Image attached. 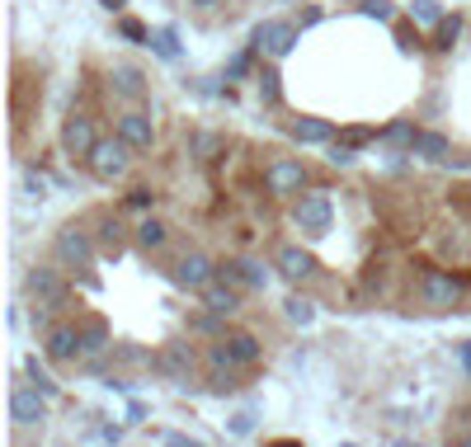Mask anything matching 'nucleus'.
Instances as JSON below:
<instances>
[{"instance_id":"1","label":"nucleus","mask_w":471,"mask_h":447,"mask_svg":"<svg viewBox=\"0 0 471 447\" xmlns=\"http://www.w3.org/2000/svg\"><path fill=\"white\" fill-rule=\"evenodd\" d=\"M293 226L302 231V236H311V240L330 236V226H335V203H330V193H326V189L297 193V203H293Z\"/></svg>"},{"instance_id":"2","label":"nucleus","mask_w":471,"mask_h":447,"mask_svg":"<svg viewBox=\"0 0 471 447\" xmlns=\"http://www.w3.org/2000/svg\"><path fill=\"white\" fill-rule=\"evenodd\" d=\"M53 259L62 264V269H95V259H99V240L90 236L86 226H62L57 236H53Z\"/></svg>"},{"instance_id":"3","label":"nucleus","mask_w":471,"mask_h":447,"mask_svg":"<svg viewBox=\"0 0 471 447\" xmlns=\"http://www.w3.org/2000/svg\"><path fill=\"white\" fill-rule=\"evenodd\" d=\"M132 156H137V151H132V146L113 132V137H99V146L90 151L86 165H90V175L99 179V184H113V179H123V175H128Z\"/></svg>"},{"instance_id":"4","label":"nucleus","mask_w":471,"mask_h":447,"mask_svg":"<svg viewBox=\"0 0 471 447\" xmlns=\"http://www.w3.org/2000/svg\"><path fill=\"white\" fill-rule=\"evenodd\" d=\"M24 292L38 306H66L71 302V288H66V278L53 269V264H33V269L24 273Z\"/></svg>"},{"instance_id":"5","label":"nucleus","mask_w":471,"mask_h":447,"mask_svg":"<svg viewBox=\"0 0 471 447\" xmlns=\"http://www.w3.org/2000/svg\"><path fill=\"white\" fill-rule=\"evenodd\" d=\"M264 189L274 198H297L302 189H307V165L293 160V156H274L264 165Z\"/></svg>"},{"instance_id":"6","label":"nucleus","mask_w":471,"mask_h":447,"mask_svg":"<svg viewBox=\"0 0 471 447\" xmlns=\"http://www.w3.org/2000/svg\"><path fill=\"white\" fill-rule=\"evenodd\" d=\"M297 33H302V24H293V20H264L250 43H255L269 61H283L297 47Z\"/></svg>"},{"instance_id":"7","label":"nucleus","mask_w":471,"mask_h":447,"mask_svg":"<svg viewBox=\"0 0 471 447\" xmlns=\"http://www.w3.org/2000/svg\"><path fill=\"white\" fill-rule=\"evenodd\" d=\"M419 302H425L429 311H452L462 302V278H452L443 269H429L425 278H419Z\"/></svg>"},{"instance_id":"8","label":"nucleus","mask_w":471,"mask_h":447,"mask_svg":"<svg viewBox=\"0 0 471 447\" xmlns=\"http://www.w3.org/2000/svg\"><path fill=\"white\" fill-rule=\"evenodd\" d=\"M170 278H175V288H184V292H203L212 278H217V264H212L203 250H189V255L175 259Z\"/></svg>"},{"instance_id":"9","label":"nucleus","mask_w":471,"mask_h":447,"mask_svg":"<svg viewBox=\"0 0 471 447\" xmlns=\"http://www.w3.org/2000/svg\"><path fill=\"white\" fill-rule=\"evenodd\" d=\"M43 358L47 362H76L80 358V325L57 321L43 329Z\"/></svg>"},{"instance_id":"10","label":"nucleus","mask_w":471,"mask_h":447,"mask_svg":"<svg viewBox=\"0 0 471 447\" xmlns=\"http://www.w3.org/2000/svg\"><path fill=\"white\" fill-rule=\"evenodd\" d=\"M113 132L132 146V151H151V146H156V123H151L146 109H123L118 123H113Z\"/></svg>"},{"instance_id":"11","label":"nucleus","mask_w":471,"mask_h":447,"mask_svg":"<svg viewBox=\"0 0 471 447\" xmlns=\"http://www.w3.org/2000/svg\"><path fill=\"white\" fill-rule=\"evenodd\" d=\"M10 419L20 424V428H38L43 419H47V395L38 391V386H14L10 391Z\"/></svg>"},{"instance_id":"12","label":"nucleus","mask_w":471,"mask_h":447,"mask_svg":"<svg viewBox=\"0 0 471 447\" xmlns=\"http://www.w3.org/2000/svg\"><path fill=\"white\" fill-rule=\"evenodd\" d=\"M95 146H99L95 123L86 118V113H71V118L62 123V151H66V156H76V160H90Z\"/></svg>"},{"instance_id":"13","label":"nucleus","mask_w":471,"mask_h":447,"mask_svg":"<svg viewBox=\"0 0 471 447\" xmlns=\"http://www.w3.org/2000/svg\"><path fill=\"white\" fill-rule=\"evenodd\" d=\"M194 368H198V358H194V349L189 344H165V349L156 354V372L165 377V382H189L194 377Z\"/></svg>"},{"instance_id":"14","label":"nucleus","mask_w":471,"mask_h":447,"mask_svg":"<svg viewBox=\"0 0 471 447\" xmlns=\"http://www.w3.org/2000/svg\"><path fill=\"white\" fill-rule=\"evenodd\" d=\"M274 269H278L283 278H288L293 288H302V283H307V278L316 273V259H311L307 250H302V245H278V255H274Z\"/></svg>"},{"instance_id":"15","label":"nucleus","mask_w":471,"mask_h":447,"mask_svg":"<svg viewBox=\"0 0 471 447\" xmlns=\"http://www.w3.org/2000/svg\"><path fill=\"white\" fill-rule=\"evenodd\" d=\"M217 344H222V349H227V358L236 362V368H255V362H260V339L255 335H250V329H227V335H217Z\"/></svg>"},{"instance_id":"16","label":"nucleus","mask_w":471,"mask_h":447,"mask_svg":"<svg viewBox=\"0 0 471 447\" xmlns=\"http://www.w3.org/2000/svg\"><path fill=\"white\" fill-rule=\"evenodd\" d=\"M288 137L302 142V146H330L340 132H335V123H326V118H293L288 123Z\"/></svg>"},{"instance_id":"17","label":"nucleus","mask_w":471,"mask_h":447,"mask_svg":"<svg viewBox=\"0 0 471 447\" xmlns=\"http://www.w3.org/2000/svg\"><path fill=\"white\" fill-rule=\"evenodd\" d=\"M198 297H203V306L217 311V316H236V311H241V297H245V292H241V288H227L222 278H212V283L198 292Z\"/></svg>"},{"instance_id":"18","label":"nucleus","mask_w":471,"mask_h":447,"mask_svg":"<svg viewBox=\"0 0 471 447\" xmlns=\"http://www.w3.org/2000/svg\"><path fill=\"white\" fill-rule=\"evenodd\" d=\"M80 325V358H95V354H104L109 349V325L104 321H99V316H80L76 321Z\"/></svg>"},{"instance_id":"19","label":"nucleus","mask_w":471,"mask_h":447,"mask_svg":"<svg viewBox=\"0 0 471 447\" xmlns=\"http://www.w3.org/2000/svg\"><path fill=\"white\" fill-rule=\"evenodd\" d=\"M95 240H99V250H109V255H118L123 250V222H118V212H99L95 217Z\"/></svg>"},{"instance_id":"20","label":"nucleus","mask_w":471,"mask_h":447,"mask_svg":"<svg viewBox=\"0 0 471 447\" xmlns=\"http://www.w3.org/2000/svg\"><path fill=\"white\" fill-rule=\"evenodd\" d=\"M113 90L132 99V104H142L146 99V76L137 71V66H113Z\"/></svg>"},{"instance_id":"21","label":"nucleus","mask_w":471,"mask_h":447,"mask_svg":"<svg viewBox=\"0 0 471 447\" xmlns=\"http://www.w3.org/2000/svg\"><path fill=\"white\" fill-rule=\"evenodd\" d=\"M208 391L212 395L241 391V368H231V362H208Z\"/></svg>"},{"instance_id":"22","label":"nucleus","mask_w":471,"mask_h":447,"mask_svg":"<svg viewBox=\"0 0 471 447\" xmlns=\"http://www.w3.org/2000/svg\"><path fill=\"white\" fill-rule=\"evenodd\" d=\"M448 137L443 132H415V146H410V156H419V160H448Z\"/></svg>"},{"instance_id":"23","label":"nucleus","mask_w":471,"mask_h":447,"mask_svg":"<svg viewBox=\"0 0 471 447\" xmlns=\"http://www.w3.org/2000/svg\"><path fill=\"white\" fill-rule=\"evenodd\" d=\"M132 236H137V245H142V250H161V245L170 240V226H165L161 217H142Z\"/></svg>"},{"instance_id":"24","label":"nucleus","mask_w":471,"mask_h":447,"mask_svg":"<svg viewBox=\"0 0 471 447\" xmlns=\"http://www.w3.org/2000/svg\"><path fill=\"white\" fill-rule=\"evenodd\" d=\"M24 372H29V382L38 386V391L47 395V401H57V391H62V386L53 382V372H47L43 362H38V354H33V358H24Z\"/></svg>"},{"instance_id":"25","label":"nucleus","mask_w":471,"mask_h":447,"mask_svg":"<svg viewBox=\"0 0 471 447\" xmlns=\"http://www.w3.org/2000/svg\"><path fill=\"white\" fill-rule=\"evenodd\" d=\"M462 38V14H443V24H434V47L452 53V43Z\"/></svg>"},{"instance_id":"26","label":"nucleus","mask_w":471,"mask_h":447,"mask_svg":"<svg viewBox=\"0 0 471 447\" xmlns=\"http://www.w3.org/2000/svg\"><path fill=\"white\" fill-rule=\"evenodd\" d=\"M146 47H151L156 57H165V61H179V38H175V28H151Z\"/></svg>"},{"instance_id":"27","label":"nucleus","mask_w":471,"mask_h":447,"mask_svg":"<svg viewBox=\"0 0 471 447\" xmlns=\"http://www.w3.org/2000/svg\"><path fill=\"white\" fill-rule=\"evenodd\" d=\"M241 288H245V292H264V288H269L264 259H241Z\"/></svg>"},{"instance_id":"28","label":"nucleus","mask_w":471,"mask_h":447,"mask_svg":"<svg viewBox=\"0 0 471 447\" xmlns=\"http://www.w3.org/2000/svg\"><path fill=\"white\" fill-rule=\"evenodd\" d=\"M283 316H288L293 325H311V321H316V306L307 302V297H297V292H293L288 302H283Z\"/></svg>"},{"instance_id":"29","label":"nucleus","mask_w":471,"mask_h":447,"mask_svg":"<svg viewBox=\"0 0 471 447\" xmlns=\"http://www.w3.org/2000/svg\"><path fill=\"white\" fill-rule=\"evenodd\" d=\"M410 20L415 24H443V0H415Z\"/></svg>"},{"instance_id":"30","label":"nucleus","mask_w":471,"mask_h":447,"mask_svg":"<svg viewBox=\"0 0 471 447\" xmlns=\"http://www.w3.org/2000/svg\"><path fill=\"white\" fill-rule=\"evenodd\" d=\"M278 80H283V76L274 71V66H264V71H260V99H264L269 109H274L278 99H283V85H278Z\"/></svg>"},{"instance_id":"31","label":"nucleus","mask_w":471,"mask_h":447,"mask_svg":"<svg viewBox=\"0 0 471 447\" xmlns=\"http://www.w3.org/2000/svg\"><path fill=\"white\" fill-rule=\"evenodd\" d=\"M368 142H377L373 127H344L340 137H335V146H344V151H359V146H368Z\"/></svg>"},{"instance_id":"32","label":"nucleus","mask_w":471,"mask_h":447,"mask_svg":"<svg viewBox=\"0 0 471 447\" xmlns=\"http://www.w3.org/2000/svg\"><path fill=\"white\" fill-rule=\"evenodd\" d=\"M222 321L227 316H217V311H198V316H189V329H198V335H227V329H222Z\"/></svg>"},{"instance_id":"33","label":"nucleus","mask_w":471,"mask_h":447,"mask_svg":"<svg viewBox=\"0 0 471 447\" xmlns=\"http://www.w3.org/2000/svg\"><path fill=\"white\" fill-rule=\"evenodd\" d=\"M255 53H260L255 43L241 47V53H236V57L227 61V80H245V76H250V61H255Z\"/></svg>"},{"instance_id":"34","label":"nucleus","mask_w":471,"mask_h":447,"mask_svg":"<svg viewBox=\"0 0 471 447\" xmlns=\"http://www.w3.org/2000/svg\"><path fill=\"white\" fill-rule=\"evenodd\" d=\"M359 10L368 14V20H377V24H392V20H396V5H392V0H363Z\"/></svg>"},{"instance_id":"35","label":"nucleus","mask_w":471,"mask_h":447,"mask_svg":"<svg viewBox=\"0 0 471 447\" xmlns=\"http://www.w3.org/2000/svg\"><path fill=\"white\" fill-rule=\"evenodd\" d=\"M377 142H396V146H415V127L410 123H392L386 132H377Z\"/></svg>"},{"instance_id":"36","label":"nucleus","mask_w":471,"mask_h":447,"mask_svg":"<svg viewBox=\"0 0 471 447\" xmlns=\"http://www.w3.org/2000/svg\"><path fill=\"white\" fill-rule=\"evenodd\" d=\"M217 278H222L227 288H241V259H227V264H217ZM245 292V288H241Z\"/></svg>"},{"instance_id":"37","label":"nucleus","mask_w":471,"mask_h":447,"mask_svg":"<svg viewBox=\"0 0 471 447\" xmlns=\"http://www.w3.org/2000/svg\"><path fill=\"white\" fill-rule=\"evenodd\" d=\"M123 203H128L132 212H151V203H156V193H151V189H132V193L123 198Z\"/></svg>"},{"instance_id":"38","label":"nucleus","mask_w":471,"mask_h":447,"mask_svg":"<svg viewBox=\"0 0 471 447\" xmlns=\"http://www.w3.org/2000/svg\"><path fill=\"white\" fill-rule=\"evenodd\" d=\"M118 33H123L128 43H146V38H151V28L137 24V20H123V24H118Z\"/></svg>"},{"instance_id":"39","label":"nucleus","mask_w":471,"mask_h":447,"mask_svg":"<svg viewBox=\"0 0 471 447\" xmlns=\"http://www.w3.org/2000/svg\"><path fill=\"white\" fill-rule=\"evenodd\" d=\"M24 189H29V198H47V179L29 170V175H24Z\"/></svg>"},{"instance_id":"40","label":"nucleus","mask_w":471,"mask_h":447,"mask_svg":"<svg viewBox=\"0 0 471 447\" xmlns=\"http://www.w3.org/2000/svg\"><path fill=\"white\" fill-rule=\"evenodd\" d=\"M250 428H255V415H250V410H245V415H236V419H231V434H250Z\"/></svg>"},{"instance_id":"41","label":"nucleus","mask_w":471,"mask_h":447,"mask_svg":"<svg viewBox=\"0 0 471 447\" xmlns=\"http://www.w3.org/2000/svg\"><path fill=\"white\" fill-rule=\"evenodd\" d=\"M165 447H203V443L189 438V434H165Z\"/></svg>"},{"instance_id":"42","label":"nucleus","mask_w":471,"mask_h":447,"mask_svg":"<svg viewBox=\"0 0 471 447\" xmlns=\"http://www.w3.org/2000/svg\"><path fill=\"white\" fill-rule=\"evenodd\" d=\"M189 5H194L198 14H212V10H222V5H227V0H189Z\"/></svg>"},{"instance_id":"43","label":"nucleus","mask_w":471,"mask_h":447,"mask_svg":"<svg viewBox=\"0 0 471 447\" xmlns=\"http://www.w3.org/2000/svg\"><path fill=\"white\" fill-rule=\"evenodd\" d=\"M311 24H321V5H311L307 14H302V28H311Z\"/></svg>"},{"instance_id":"44","label":"nucleus","mask_w":471,"mask_h":447,"mask_svg":"<svg viewBox=\"0 0 471 447\" xmlns=\"http://www.w3.org/2000/svg\"><path fill=\"white\" fill-rule=\"evenodd\" d=\"M448 447H471V428H462V434H452Z\"/></svg>"},{"instance_id":"45","label":"nucleus","mask_w":471,"mask_h":447,"mask_svg":"<svg viewBox=\"0 0 471 447\" xmlns=\"http://www.w3.org/2000/svg\"><path fill=\"white\" fill-rule=\"evenodd\" d=\"M458 354H462V368H467V372H471V339H467V344H462V349H458Z\"/></svg>"},{"instance_id":"46","label":"nucleus","mask_w":471,"mask_h":447,"mask_svg":"<svg viewBox=\"0 0 471 447\" xmlns=\"http://www.w3.org/2000/svg\"><path fill=\"white\" fill-rule=\"evenodd\" d=\"M269 447H302L297 438H278V443H269Z\"/></svg>"},{"instance_id":"47","label":"nucleus","mask_w":471,"mask_h":447,"mask_svg":"<svg viewBox=\"0 0 471 447\" xmlns=\"http://www.w3.org/2000/svg\"><path fill=\"white\" fill-rule=\"evenodd\" d=\"M396 447H419V443H396Z\"/></svg>"},{"instance_id":"48","label":"nucleus","mask_w":471,"mask_h":447,"mask_svg":"<svg viewBox=\"0 0 471 447\" xmlns=\"http://www.w3.org/2000/svg\"><path fill=\"white\" fill-rule=\"evenodd\" d=\"M340 447H353V443H340Z\"/></svg>"}]
</instances>
